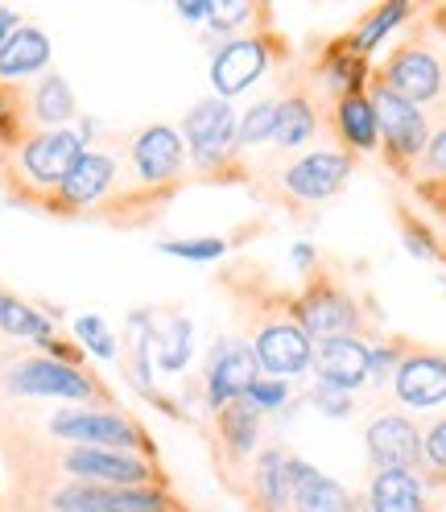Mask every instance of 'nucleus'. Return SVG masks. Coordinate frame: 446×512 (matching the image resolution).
<instances>
[{
    "instance_id": "nucleus-43",
    "label": "nucleus",
    "mask_w": 446,
    "mask_h": 512,
    "mask_svg": "<svg viewBox=\"0 0 446 512\" xmlns=\"http://www.w3.org/2000/svg\"><path fill=\"white\" fill-rule=\"evenodd\" d=\"M178 17H182V21H207V17H211V5H207V0H182Z\"/></svg>"
},
{
    "instance_id": "nucleus-9",
    "label": "nucleus",
    "mask_w": 446,
    "mask_h": 512,
    "mask_svg": "<svg viewBox=\"0 0 446 512\" xmlns=\"http://www.w3.org/2000/svg\"><path fill=\"white\" fill-rule=\"evenodd\" d=\"M372 104H376V124H380V141H385L389 157L397 166L422 157L430 145V120L418 104L401 100L397 91H389L385 83L372 87Z\"/></svg>"
},
{
    "instance_id": "nucleus-37",
    "label": "nucleus",
    "mask_w": 446,
    "mask_h": 512,
    "mask_svg": "<svg viewBox=\"0 0 446 512\" xmlns=\"http://www.w3.org/2000/svg\"><path fill=\"white\" fill-rule=\"evenodd\" d=\"M401 360H405V351H401L397 343H385V347H372V364H368V380H376V384H385L389 376H397Z\"/></svg>"
},
{
    "instance_id": "nucleus-38",
    "label": "nucleus",
    "mask_w": 446,
    "mask_h": 512,
    "mask_svg": "<svg viewBox=\"0 0 446 512\" xmlns=\"http://www.w3.org/2000/svg\"><path fill=\"white\" fill-rule=\"evenodd\" d=\"M310 401H314V409H323L327 418H347V413H352V393L331 389V384H318L310 393Z\"/></svg>"
},
{
    "instance_id": "nucleus-44",
    "label": "nucleus",
    "mask_w": 446,
    "mask_h": 512,
    "mask_svg": "<svg viewBox=\"0 0 446 512\" xmlns=\"http://www.w3.org/2000/svg\"><path fill=\"white\" fill-rule=\"evenodd\" d=\"M290 256H294V265H298V269H310V265H314V244H294Z\"/></svg>"
},
{
    "instance_id": "nucleus-12",
    "label": "nucleus",
    "mask_w": 446,
    "mask_h": 512,
    "mask_svg": "<svg viewBox=\"0 0 446 512\" xmlns=\"http://www.w3.org/2000/svg\"><path fill=\"white\" fill-rule=\"evenodd\" d=\"M380 83H385L389 91H397L401 100L409 104H434L442 100V87H446V75H442V62L438 54H430L426 46H401L393 58L385 75H380Z\"/></svg>"
},
{
    "instance_id": "nucleus-30",
    "label": "nucleus",
    "mask_w": 446,
    "mask_h": 512,
    "mask_svg": "<svg viewBox=\"0 0 446 512\" xmlns=\"http://www.w3.org/2000/svg\"><path fill=\"white\" fill-rule=\"evenodd\" d=\"M153 347H157V360H162L166 372L186 368V360H190V323L186 318H174L170 327L153 331Z\"/></svg>"
},
{
    "instance_id": "nucleus-40",
    "label": "nucleus",
    "mask_w": 446,
    "mask_h": 512,
    "mask_svg": "<svg viewBox=\"0 0 446 512\" xmlns=\"http://www.w3.org/2000/svg\"><path fill=\"white\" fill-rule=\"evenodd\" d=\"M405 248L413 256H422V261H438V244L426 228H418V223H405Z\"/></svg>"
},
{
    "instance_id": "nucleus-27",
    "label": "nucleus",
    "mask_w": 446,
    "mask_h": 512,
    "mask_svg": "<svg viewBox=\"0 0 446 512\" xmlns=\"http://www.w3.org/2000/svg\"><path fill=\"white\" fill-rule=\"evenodd\" d=\"M0 331L13 335V339H29V343H54V323L34 310L29 302L13 298V294H0Z\"/></svg>"
},
{
    "instance_id": "nucleus-18",
    "label": "nucleus",
    "mask_w": 446,
    "mask_h": 512,
    "mask_svg": "<svg viewBox=\"0 0 446 512\" xmlns=\"http://www.w3.org/2000/svg\"><path fill=\"white\" fill-rule=\"evenodd\" d=\"M368 364H372V347L360 339H327L314 343V376L318 384H331V389L352 393L368 380Z\"/></svg>"
},
{
    "instance_id": "nucleus-20",
    "label": "nucleus",
    "mask_w": 446,
    "mask_h": 512,
    "mask_svg": "<svg viewBox=\"0 0 446 512\" xmlns=\"http://www.w3.org/2000/svg\"><path fill=\"white\" fill-rule=\"evenodd\" d=\"M290 512H360V504L339 479L294 459V504H290Z\"/></svg>"
},
{
    "instance_id": "nucleus-28",
    "label": "nucleus",
    "mask_w": 446,
    "mask_h": 512,
    "mask_svg": "<svg viewBox=\"0 0 446 512\" xmlns=\"http://www.w3.org/2000/svg\"><path fill=\"white\" fill-rule=\"evenodd\" d=\"M364 79H368V58L356 54L352 38L339 42L331 50V58H327V87H331V95H339V100H343V95H360Z\"/></svg>"
},
{
    "instance_id": "nucleus-32",
    "label": "nucleus",
    "mask_w": 446,
    "mask_h": 512,
    "mask_svg": "<svg viewBox=\"0 0 446 512\" xmlns=\"http://www.w3.org/2000/svg\"><path fill=\"white\" fill-rule=\"evenodd\" d=\"M75 339L83 351H91L95 360H116V335L100 314H79L75 318Z\"/></svg>"
},
{
    "instance_id": "nucleus-35",
    "label": "nucleus",
    "mask_w": 446,
    "mask_h": 512,
    "mask_svg": "<svg viewBox=\"0 0 446 512\" xmlns=\"http://www.w3.org/2000/svg\"><path fill=\"white\" fill-rule=\"evenodd\" d=\"M244 401H252L261 413L281 409L285 401H290V384H285V380H273V376H261V380L248 389V397H244Z\"/></svg>"
},
{
    "instance_id": "nucleus-15",
    "label": "nucleus",
    "mask_w": 446,
    "mask_h": 512,
    "mask_svg": "<svg viewBox=\"0 0 446 512\" xmlns=\"http://www.w3.org/2000/svg\"><path fill=\"white\" fill-rule=\"evenodd\" d=\"M347 174H352V157L339 149H318V153L298 157V162L281 174V186L290 190L298 203H323L347 182Z\"/></svg>"
},
{
    "instance_id": "nucleus-19",
    "label": "nucleus",
    "mask_w": 446,
    "mask_h": 512,
    "mask_svg": "<svg viewBox=\"0 0 446 512\" xmlns=\"http://www.w3.org/2000/svg\"><path fill=\"white\" fill-rule=\"evenodd\" d=\"M248 488H252L257 512H290V504H294V455H285L281 446L261 451L257 463H252Z\"/></svg>"
},
{
    "instance_id": "nucleus-23",
    "label": "nucleus",
    "mask_w": 446,
    "mask_h": 512,
    "mask_svg": "<svg viewBox=\"0 0 446 512\" xmlns=\"http://www.w3.org/2000/svg\"><path fill=\"white\" fill-rule=\"evenodd\" d=\"M368 512H426V484L413 471H376L368 500Z\"/></svg>"
},
{
    "instance_id": "nucleus-41",
    "label": "nucleus",
    "mask_w": 446,
    "mask_h": 512,
    "mask_svg": "<svg viewBox=\"0 0 446 512\" xmlns=\"http://www.w3.org/2000/svg\"><path fill=\"white\" fill-rule=\"evenodd\" d=\"M426 170L434 178H446V124L438 128V133L430 137V145H426Z\"/></svg>"
},
{
    "instance_id": "nucleus-4",
    "label": "nucleus",
    "mask_w": 446,
    "mask_h": 512,
    "mask_svg": "<svg viewBox=\"0 0 446 512\" xmlns=\"http://www.w3.org/2000/svg\"><path fill=\"white\" fill-rule=\"evenodd\" d=\"M58 467L75 484H100V488H149L162 484V471L149 455L137 451H108V446H71L58 455Z\"/></svg>"
},
{
    "instance_id": "nucleus-7",
    "label": "nucleus",
    "mask_w": 446,
    "mask_h": 512,
    "mask_svg": "<svg viewBox=\"0 0 446 512\" xmlns=\"http://www.w3.org/2000/svg\"><path fill=\"white\" fill-rule=\"evenodd\" d=\"M54 512H182L178 500L162 488H100V484H62L50 496Z\"/></svg>"
},
{
    "instance_id": "nucleus-8",
    "label": "nucleus",
    "mask_w": 446,
    "mask_h": 512,
    "mask_svg": "<svg viewBox=\"0 0 446 512\" xmlns=\"http://www.w3.org/2000/svg\"><path fill=\"white\" fill-rule=\"evenodd\" d=\"M186 166H190L186 141H182L178 128H170V124L141 128V133L133 137V145H129V170L149 190H166V186L182 182Z\"/></svg>"
},
{
    "instance_id": "nucleus-1",
    "label": "nucleus",
    "mask_w": 446,
    "mask_h": 512,
    "mask_svg": "<svg viewBox=\"0 0 446 512\" xmlns=\"http://www.w3.org/2000/svg\"><path fill=\"white\" fill-rule=\"evenodd\" d=\"M236 133H240V116L232 112L228 100H219V95H207V100L190 104V112L182 116V141H186V153L199 174H215L232 162Z\"/></svg>"
},
{
    "instance_id": "nucleus-39",
    "label": "nucleus",
    "mask_w": 446,
    "mask_h": 512,
    "mask_svg": "<svg viewBox=\"0 0 446 512\" xmlns=\"http://www.w3.org/2000/svg\"><path fill=\"white\" fill-rule=\"evenodd\" d=\"M21 137V108L13 95L0 87V145H13Z\"/></svg>"
},
{
    "instance_id": "nucleus-3",
    "label": "nucleus",
    "mask_w": 446,
    "mask_h": 512,
    "mask_svg": "<svg viewBox=\"0 0 446 512\" xmlns=\"http://www.w3.org/2000/svg\"><path fill=\"white\" fill-rule=\"evenodd\" d=\"M5 389L13 397H58V401H100L104 384L71 360L29 356L5 372Z\"/></svg>"
},
{
    "instance_id": "nucleus-13",
    "label": "nucleus",
    "mask_w": 446,
    "mask_h": 512,
    "mask_svg": "<svg viewBox=\"0 0 446 512\" xmlns=\"http://www.w3.org/2000/svg\"><path fill=\"white\" fill-rule=\"evenodd\" d=\"M269 42L265 38H236L228 46H219L211 58V87L219 100L232 104V95H244L269 71Z\"/></svg>"
},
{
    "instance_id": "nucleus-26",
    "label": "nucleus",
    "mask_w": 446,
    "mask_h": 512,
    "mask_svg": "<svg viewBox=\"0 0 446 512\" xmlns=\"http://www.w3.org/2000/svg\"><path fill=\"white\" fill-rule=\"evenodd\" d=\"M29 112L42 128H62L75 116V91L62 75H42L38 87L29 91Z\"/></svg>"
},
{
    "instance_id": "nucleus-31",
    "label": "nucleus",
    "mask_w": 446,
    "mask_h": 512,
    "mask_svg": "<svg viewBox=\"0 0 446 512\" xmlns=\"http://www.w3.org/2000/svg\"><path fill=\"white\" fill-rule=\"evenodd\" d=\"M273 120H277V100H257L244 116H240V133H236V149H252L273 141Z\"/></svg>"
},
{
    "instance_id": "nucleus-36",
    "label": "nucleus",
    "mask_w": 446,
    "mask_h": 512,
    "mask_svg": "<svg viewBox=\"0 0 446 512\" xmlns=\"http://www.w3.org/2000/svg\"><path fill=\"white\" fill-rule=\"evenodd\" d=\"M422 463L434 471V479H446V418L430 426V434L422 438Z\"/></svg>"
},
{
    "instance_id": "nucleus-2",
    "label": "nucleus",
    "mask_w": 446,
    "mask_h": 512,
    "mask_svg": "<svg viewBox=\"0 0 446 512\" xmlns=\"http://www.w3.org/2000/svg\"><path fill=\"white\" fill-rule=\"evenodd\" d=\"M46 430L75 446H108V451H137L153 459V442L145 438V430L129 413L116 409H58L50 413Z\"/></svg>"
},
{
    "instance_id": "nucleus-11",
    "label": "nucleus",
    "mask_w": 446,
    "mask_h": 512,
    "mask_svg": "<svg viewBox=\"0 0 446 512\" xmlns=\"http://www.w3.org/2000/svg\"><path fill=\"white\" fill-rule=\"evenodd\" d=\"M252 347H257L261 376H273V380L302 376L314 364V343L294 318H269L257 331V339H252Z\"/></svg>"
},
{
    "instance_id": "nucleus-29",
    "label": "nucleus",
    "mask_w": 446,
    "mask_h": 512,
    "mask_svg": "<svg viewBox=\"0 0 446 512\" xmlns=\"http://www.w3.org/2000/svg\"><path fill=\"white\" fill-rule=\"evenodd\" d=\"M405 17H409V5H380V9H376V13L356 29V38H352L356 54H364V58H368V54H372L380 42H385Z\"/></svg>"
},
{
    "instance_id": "nucleus-5",
    "label": "nucleus",
    "mask_w": 446,
    "mask_h": 512,
    "mask_svg": "<svg viewBox=\"0 0 446 512\" xmlns=\"http://www.w3.org/2000/svg\"><path fill=\"white\" fill-rule=\"evenodd\" d=\"M83 153H87V137L75 133V128H42V133L17 145V170L34 190H58Z\"/></svg>"
},
{
    "instance_id": "nucleus-21",
    "label": "nucleus",
    "mask_w": 446,
    "mask_h": 512,
    "mask_svg": "<svg viewBox=\"0 0 446 512\" xmlns=\"http://www.w3.org/2000/svg\"><path fill=\"white\" fill-rule=\"evenodd\" d=\"M50 58L54 46L38 25H21L9 38V46L0 50V83H17V79H34V75H50Z\"/></svg>"
},
{
    "instance_id": "nucleus-24",
    "label": "nucleus",
    "mask_w": 446,
    "mask_h": 512,
    "mask_svg": "<svg viewBox=\"0 0 446 512\" xmlns=\"http://www.w3.org/2000/svg\"><path fill=\"white\" fill-rule=\"evenodd\" d=\"M335 124H339V137L347 149L356 153H372L380 145V124H376V104L372 95L360 91V95H343L335 104Z\"/></svg>"
},
{
    "instance_id": "nucleus-22",
    "label": "nucleus",
    "mask_w": 446,
    "mask_h": 512,
    "mask_svg": "<svg viewBox=\"0 0 446 512\" xmlns=\"http://www.w3.org/2000/svg\"><path fill=\"white\" fill-rule=\"evenodd\" d=\"M215 438L223 446V455L232 463H248L257 455V442H261V409L252 401H232L215 413Z\"/></svg>"
},
{
    "instance_id": "nucleus-42",
    "label": "nucleus",
    "mask_w": 446,
    "mask_h": 512,
    "mask_svg": "<svg viewBox=\"0 0 446 512\" xmlns=\"http://www.w3.org/2000/svg\"><path fill=\"white\" fill-rule=\"evenodd\" d=\"M21 29V17H17V9H9V5H0V50L9 46V38Z\"/></svg>"
},
{
    "instance_id": "nucleus-25",
    "label": "nucleus",
    "mask_w": 446,
    "mask_h": 512,
    "mask_svg": "<svg viewBox=\"0 0 446 512\" xmlns=\"http://www.w3.org/2000/svg\"><path fill=\"white\" fill-rule=\"evenodd\" d=\"M314 133H318V112L306 95H285V100H277V120H273L277 149H302Z\"/></svg>"
},
{
    "instance_id": "nucleus-14",
    "label": "nucleus",
    "mask_w": 446,
    "mask_h": 512,
    "mask_svg": "<svg viewBox=\"0 0 446 512\" xmlns=\"http://www.w3.org/2000/svg\"><path fill=\"white\" fill-rule=\"evenodd\" d=\"M364 442H368L376 471H418L422 467V430L405 413H380V418H372Z\"/></svg>"
},
{
    "instance_id": "nucleus-16",
    "label": "nucleus",
    "mask_w": 446,
    "mask_h": 512,
    "mask_svg": "<svg viewBox=\"0 0 446 512\" xmlns=\"http://www.w3.org/2000/svg\"><path fill=\"white\" fill-rule=\"evenodd\" d=\"M112 182H116V157H108L100 149H87L75 162V170L62 178V186L54 190L58 207L62 211H91V207H100L112 195Z\"/></svg>"
},
{
    "instance_id": "nucleus-34",
    "label": "nucleus",
    "mask_w": 446,
    "mask_h": 512,
    "mask_svg": "<svg viewBox=\"0 0 446 512\" xmlns=\"http://www.w3.org/2000/svg\"><path fill=\"white\" fill-rule=\"evenodd\" d=\"M257 5H248V0H223V5H211V17H207V29L211 34H232L236 25H244Z\"/></svg>"
},
{
    "instance_id": "nucleus-10",
    "label": "nucleus",
    "mask_w": 446,
    "mask_h": 512,
    "mask_svg": "<svg viewBox=\"0 0 446 512\" xmlns=\"http://www.w3.org/2000/svg\"><path fill=\"white\" fill-rule=\"evenodd\" d=\"M261 380V364H257V347L228 335L215 339L211 356H207V405L219 413L223 405L244 401L248 389Z\"/></svg>"
},
{
    "instance_id": "nucleus-33",
    "label": "nucleus",
    "mask_w": 446,
    "mask_h": 512,
    "mask_svg": "<svg viewBox=\"0 0 446 512\" xmlns=\"http://www.w3.org/2000/svg\"><path fill=\"white\" fill-rule=\"evenodd\" d=\"M166 256H178V261H219L228 252V240L219 236H195V240H162Z\"/></svg>"
},
{
    "instance_id": "nucleus-17",
    "label": "nucleus",
    "mask_w": 446,
    "mask_h": 512,
    "mask_svg": "<svg viewBox=\"0 0 446 512\" xmlns=\"http://www.w3.org/2000/svg\"><path fill=\"white\" fill-rule=\"evenodd\" d=\"M393 393L409 409H434L446 401V356L438 351H409L393 376Z\"/></svg>"
},
{
    "instance_id": "nucleus-6",
    "label": "nucleus",
    "mask_w": 446,
    "mask_h": 512,
    "mask_svg": "<svg viewBox=\"0 0 446 512\" xmlns=\"http://www.w3.org/2000/svg\"><path fill=\"white\" fill-rule=\"evenodd\" d=\"M290 318L306 331L310 343L356 339V331H360L356 298L347 290H339V285H327V281H314L298 302H290Z\"/></svg>"
}]
</instances>
